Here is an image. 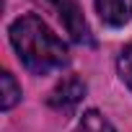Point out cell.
Masks as SVG:
<instances>
[{"mask_svg":"<svg viewBox=\"0 0 132 132\" xmlns=\"http://www.w3.org/2000/svg\"><path fill=\"white\" fill-rule=\"evenodd\" d=\"M18 101H21V86L16 83V78L11 73H3L0 75V109L8 111Z\"/></svg>","mask_w":132,"mask_h":132,"instance_id":"obj_5","label":"cell"},{"mask_svg":"<svg viewBox=\"0 0 132 132\" xmlns=\"http://www.w3.org/2000/svg\"><path fill=\"white\" fill-rule=\"evenodd\" d=\"M11 44L23 68L34 75H49L68 65V47L39 16L16 18L11 23Z\"/></svg>","mask_w":132,"mask_h":132,"instance_id":"obj_1","label":"cell"},{"mask_svg":"<svg viewBox=\"0 0 132 132\" xmlns=\"http://www.w3.org/2000/svg\"><path fill=\"white\" fill-rule=\"evenodd\" d=\"M117 70H119V78L124 80V86L132 91V44H127L119 57H117Z\"/></svg>","mask_w":132,"mask_h":132,"instance_id":"obj_7","label":"cell"},{"mask_svg":"<svg viewBox=\"0 0 132 132\" xmlns=\"http://www.w3.org/2000/svg\"><path fill=\"white\" fill-rule=\"evenodd\" d=\"M96 11L106 26H124L132 18V0H96Z\"/></svg>","mask_w":132,"mask_h":132,"instance_id":"obj_4","label":"cell"},{"mask_svg":"<svg viewBox=\"0 0 132 132\" xmlns=\"http://www.w3.org/2000/svg\"><path fill=\"white\" fill-rule=\"evenodd\" d=\"M86 96V83L78 78V75H68L62 78L54 91L49 93V106L57 109V111H73Z\"/></svg>","mask_w":132,"mask_h":132,"instance_id":"obj_2","label":"cell"},{"mask_svg":"<svg viewBox=\"0 0 132 132\" xmlns=\"http://www.w3.org/2000/svg\"><path fill=\"white\" fill-rule=\"evenodd\" d=\"M75 132H114V127H111V122H109L101 111L88 109V111L80 117V122H78V129H75Z\"/></svg>","mask_w":132,"mask_h":132,"instance_id":"obj_6","label":"cell"},{"mask_svg":"<svg viewBox=\"0 0 132 132\" xmlns=\"http://www.w3.org/2000/svg\"><path fill=\"white\" fill-rule=\"evenodd\" d=\"M49 3L54 5V11L60 13V18L65 21V26H68V34L78 44H93L91 31H88V23H86L80 8L75 5V0H49Z\"/></svg>","mask_w":132,"mask_h":132,"instance_id":"obj_3","label":"cell"}]
</instances>
